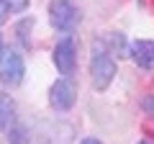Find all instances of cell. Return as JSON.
Wrapping results in <instances>:
<instances>
[{
    "label": "cell",
    "mask_w": 154,
    "mask_h": 144,
    "mask_svg": "<svg viewBox=\"0 0 154 144\" xmlns=\"http://www.w3.org/2000/svg\"><path fill=\"white\" fill-rule=\"evenodd\" d=\"M139 144H152V142H139Z\"/></svg>",
    "instance_id": "cell-16"
},
{
    "label": "cell",
    "mask_w": 154,
    "mask_h": 144,
    "mask_svg": "<svg viewBox=\"0 0 154 144\" xmlns=\"http://www.w3.org/2000/svg\"><path fill=\"white\" fill-rule=\"evenodd\" d=\"M49 103L54 105L57 111H69L72 105L77 103V90H75V85H72L67 77L57 80V83L51 85V90H49Z\"/></svg>",
    "instance_id": "cell-5"
},
{
    "label": "cell",
    "mask_w": 154,
    "mask_h": 144,
    "mask_svg": "<svg viewBox=\"0 0 154 144\" xmlns=\"http://www.w3.org/2000/svg\"><path fill=\"white\" fill-rule=\"evenodd\" d=\"M77 5L72 0H51L49 3V23L57 31H69L77 23Z\"/></svg>",
    "instance_id": "cell-3"
},
{
    "label": "cell",
    "mask_w": 154,
    "mask_h": 144,
    "mask_svg": "<svg viewBox=\"0 0 154 144\" xmlns=\"http://www.w3.org/2000/svg\"><path fill=\"white\" fill-rule=\"evenodd\" d=\"M8 13H11V8H8V3L5 0H0V26L8 21Z\"/></svg>",
    "instance_id": "cell-13"
},
{
    "label": "cell",
    "mask_w": 154,
    "mask_h": 144,
    "mask_svg": "<svg viewBox=\"0 0 154 144\" xmlns=\"http://www.w3.org/2000/svg\"><path fill=\"white\" fill-rule=\"evenodd\" d=\"M141 108L149 113V116H154V95H146V98L141 100Z\"/></svg>",
    "instance_id": "cell-12"
},
{
    "label": "cell",
    "mask_w": 154,
    "mask_h": 144,
    "mask_svg": "<svg viewBox=\"0 0 154 144\" xmlns=\"http://www.w3.org/2000/svg\"><path fill=\"white\" fill-rule=\"evenodd\" d=\"M16 124V103L11 95L0 93V129H8Z\"/></svg>",
    "instance_id": "cell-8"
},
{
    "label": "cell",
    "mask_w": 154,
    "mask_h": 144,
    "mask_svg": "<svg viewBox=\"0 0 154 144\" xmlns=\"http://www.w3.org/2000/svg\"><path fill=\"white\" fill-rule=\"evenodd\" d=\"M95 46H100V49L105 46V52H108V54H116V57H128V52H131V44H128L126 36H123V33H118V31L100 36Z\"/></svg>",
    "instance_id": "cell-7"
},
{
    "label": "cell",
    "mask_w": 154,
    "mask_h": 144,
    "mask_svg": "<svg viewBox=\"0 0 154 144\" xmlns=\"http://www.w3.org/2000/svg\"><path fill=\"white\" fill-rule=\"evenodd\" d=\"M128 57H131L141 70H154V41H149V39L134 41Z\"/></svg>",
    "instance_id": "cell-6"
},
{
    "label": "cell",
    "mask_w": 154,
    "mask_h": 144,
    "mask_svg": "<svg viewBox=\"0 0 154 144\" xmlns=\"http://www.w3.org/2000/svg\"><path fill=\"white\" fill-rule=\"evenodd\" d=\"M5 131H8V142L11 144H26L28 142V131H26V126H21V124H13V126H8Z\"/></svg>",
    "instance_id": "cell-9"
},
{
    "label": "cell",
    "mask_w": 154,
    "mask_h": 144,
    "mask_svg": "<svg viewBox=\"0 0 154 144\" xmlns=\"http://www.w3.org/2000/svg\"><path fill=\"white\" fill-rule=\"evenodd\" d=\"M31 26H33V18H26V21H21V23H18V28H16V31H18V39L23 41V46L31 44V41H28V33H26Z\"/></svg>",
    "instance_id": "cell-10"
},
{
    "label": "cell",
    "mask_w": 154,
    "mask_h": 144,
    "mask_svg": "<svg viewBox=\"0 0 154 144\" xmlns=\"http://www.w3.org/2000/svg\"><path fill=\"white\" fill-rule=\"evenodd\" d=\"M8 8H11V13H23L28 8V0H5Z\"/></svg>",
    "instance_id": "cell-11"
},
{
    "label": "cell",
    "mask_w": 154,
    "mask_h": 144,
    "mask_svg": "<svg viewBox=\"0 0 154 144\" xmlns=\"http://www.w3.org/2000/svg\"><path fill=\"white\" fill-rule=\"evenodd\" d=\"M80 144H100V142H98V139H95V136H88V139H82V142H80Z\"/></svg>",
    "instance_id": "cell-14"
},
{
    "label": "cell",
    "mask_w": 154,
    "mask_h": 144,
    "mask_svg": "<svg viewBox=\"0 0 154 144\" xmlns=\"http://www.w3.org/2000/svg\"><path fill=\"white\" fill-rule=\"evenodd\" d=\"M113 77H116V59L105 49L95 46L93 57H90V80H93V88L98 93H103V90L110 88Z\"/></svg>",
    "instance_id": "cell-1"
},
{
    "label": "cell",
    "mask_w": 154,
    "mask_h": 144,
    "mask_svg": "<svg viewBox=\"0 0 154 144\" xmlns=\"http://www.w3.org/2000/svg\"><path fill=\"white\" fill-rule=\"evenodd\" d=\"M0 54H3V39H0Z\"/></svg>",
    "instance_id": "cell-15"
},
{
    "label": "cell",
    "mask_w": 154,
    "mask_h": 144,
    "mask_svg": "<svg viewBox=\"0 0 154 144\" xmlns=\"http://www.w3.org/2000/svg\"><path fill=\"white\" fill-rule=\"evenodd\" d=\"M23 75H26L23 57L13 49H3V54H0V83L16 88V85H21Z\"/></svg>",
    "instance_id": "cell-2"
},
{
    "label": "cell",
    "mask_w": 154,
    "mask_h": 144,
    "mask_svg": "<svg viewBox=\"0 0 154 144\" xmlns=\"http://www.w3.org/2000/svg\"><path fill=\"white\" fill-rule=\"evenodd\" d=\"M54 67L59 70L62 77L75 75V70H77V46H75V41H72L69 36L62 39V41H57V46H54Z\"/></svg>",
    "instance_id": "cell-4"
}]
</instances>
